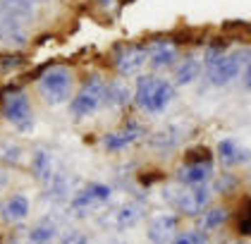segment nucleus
<instances>
[{
	"label": "nucleus",
	"mask_w": 251,
	"mask_h": 244,
	"mask_svg": "<svg viewBox=\"0 0 251 244\" xmlns=\"http://www.w3.org/2000/svg\"><path fill=\"white\" fill-rule=\"evenodd\" d=\"M175 101V86L168 79H160V77L146 75L136 79L134 86V103L151 115L163 113L170 103Z\"/></svg>",
	"instance_id": "obj_1"
},
{
	"label": "nucleus",
	"mask_w": 251,
	"mask_h": 244,
	"mask_svg": "<svg viewBox=\"0 0 251 244\" xmlns=\"http://www.w3.org/2000/svg\"><path fill=\"white\" fill-rule=\"evenodd\" d=\"M72 89H75V75L70 72V67H48L39 79V91L46 98V103L50 106H62L72 98Z\"/></svg>",
	"instance_id": "obj_2"
},
{
	"label": "nucleus",
	"mask_w": 251,
	"mask_h": 244,
	"mask_svg": "<svg viewBox=\"0 0 251 244\" xmlns=\"http://www.w3.org/2000/svg\"><path fill=\"white\" fill-rule=\"evenodd\" d=\"M105 103V79L103 77H89L84 81V86L79 89V94L70 103V113L75 120H84L89 115H94Z\"/></svg>",
	"instance_id": "obj_3"
},
{
	"label": "nucleus",
	"mask_w": 251,
	"mask_h": 244,
	"mask_svg": "<svg viewBox=\"0 0 251 244\" xmlns=\"http://www.w3.org/2000/svg\"><path fill=\"white\" fill-rule=\"evenodd\" d=\"M2 115L5 120L20 132V134H29L34 130V110L29 103V96L24 91H12L2 103Z\"/></svg>",
	"instance_id": "obj_4"
},
{
	"label": "nucleus",
	"mask_w": 251,
	"mask_h": 244,
	"mask_svg": "<svg viewBox=\"0 0 251 244\" xmlns=\"http://www.w3.org/2000/svg\"><path fill=\"white\" fill-rule=\"evenodd\" d=\"M113 199V187L110 185H103V182H89L86 187H81L70 199V208L75 216H86L89 211L100 208L105 204H110Z\"/></svg>",
	"instance_id": "obj_5"
},
{
	"label": "nucleus",
	"mask_w": 251,
	"mask_h": 244,
	"mask_svg": "<svg viewBox=\"0 0 251 244\" xmlns=\"http://www.w3.org/2000/svg\"><path fill=\"white\" fill-rule=\"evenodd\" d=\"M213 191L208 185H201V187H184L182 191H173L170 196V204H173L179 213L184 216H201L206 213V208L211 204Z\"/></svg>",
	"instance_id": "obj_6"
},
{
	"label": "nucleus",
	"mask_w": 251,
	"mask_h": 244,
	"mask_svg": "<svg viewBox=\"0 0 251 244\" xmlns=\"http://www.w3.org/2000/svg\"><path fill=\"white\" fill-rule=\"evenodd\" d=\"M242 70V55L239 53H225V55L215 57L213 62L206 65V72L213 86H227L232 79H237Z\"/></svg>",
	"instance_id": "obj_7"
},
{
	"label": "nucleus",
	"mask_w": 251,
	"mask_h": 244,
	"mask_svg": "<svg viewBox=\"0 0 251 244\" xmlns=\"http://www.w3.org/2000/svg\"><path fill=\"white\" fill-rule=\"evenodd\" d=\"M213 177V161L208 156L199 158V161H189L177 170V182L182 187H201L208 185Z\"/></svg>",
	"instance_id": "obj_8"
},
{
	"label": "nucleus",
	"mask_w": 251,
	"mask_h": 244,
	"mask_svg": "<svg viewBox=\"0 0 251 244\" xmlns=\"http://www.w3.org/2000/svg\"><path fill=\"white\" fill-rule=\"evenodd\" d=\"M144 204H139V201H127V204H122V206H117L113 213H110V218H105L103 223L105 225H110L113 230H132L134 225L141 223V218H144Z\"/></svg>",
	"instance_id": "obj_9"
},
{
	"label": "nucleus",
	"mask_w": 251,
	"mask_h": 244,
	"mask_svg": "<svg viewBox=\"0 0 251 244\" xmlns=\"http://www.w3.org/2000/svg\"><path fill=\"white\" fill-rule=\"evenodd\" d=\"M146 60H149L146 46H127L122 53H117L115 67L122 77H132L146 65Z\"/></svg>",
	"instance_id": "obj_10"
},
{
	"label": "nucleus",
	"mask_w": 251,
	"mask_h": 244,
	"mask_svg": "<svg viewBox=\"0 0 251 244\" xmlns=\"http://www.w3.org/2000/svg\"><path fill=\"white\" fill-rule=\"evenodd\" d=\"M146 134V130L141 127V125H136V122H129V125H125V127H120L117 132H110V134H105V139H103V146L108 151H125L127 146H132L136 144L141 136Z\"/></svg>",
	"instance_id": "obj_11"
},
{
	"label": "nucleus",
	"mask_w": 251,
	"mask_h": 244,
	"mask_svg": "<svg viewBox=\"0 0 251 244\" xmlns=\"http://www.w3.org/2000/svg\"><path fill=\"white\" fill-rule=\"evenodd\" d=\"M177 225H179V220L173 213L153 218L151 225H149V240H151V244H170L177 237Z\"/></svg>",
	"instance_id": "obj_12"
},
{
	"label": "nucleus",
	"mask_w": 251,
	"mask_h": 244,
	"mask_svg": "<svg viewBox=\"0 0 251 244\" xmlns=\"http://www.w3.org/2000/svg\"><path fill=\"white\" fill-rule=\"evenodd\" d=\"M146 51H149V62L153 70H170V67H175L177 55H179L173 41H155Z\"/></svg>",
	"instance_id": "obj_13"
},
{
	"label": "nucleus",
	"mask_w": 251,
	"mask_h": 244,
	"mask_svg": "<svg viewBox=\"0 0 251 244\" xmlns=\"http://www.w3.org/2000/svg\"><path fill=\"white\" fill-rule=\"evenodd\" d=\"M31 175L36 177V182L41 185H48L55 175V168H53V156L50 151L46 149H36L31 153Z\"/></svg>",
	"instance_id": "obj_14"
},
{
	"label": "nucleus",
	"mask_w": 251,
	"mask_h": 244,
	"mask_svg": "<svg viewBox=\"0 0 251 244\" xmlns=\"http://www.w3.org/2000/svg\"><path fill=\"white\" fill-rule=\"evenodd\" d=\"M218 158H220V163H223L225 168H232V165H242V163H247L249 151L242 149L234 139H223V141L218 144Z\"/></svg>",
	"instance_id": "obj_15"
},
{
	"label": "nucleus",
	"mask_w": 251,
	"mask_h": 244,
	"mask_svg": "<svg viewBox=\"0 0 251 244\" xmlns=\"http://www.w3.org/2000/svg\"><path fill=\"white\" fill-rule=\"evenodd\" d=\"M29 208H31L29 206V199L24 194H15V196H10L2 204V218L7 223H22V220H26Z\"/></svg>",
	"instance_id": "obj_16"
},
{
	"label": "nucleus",
	"mask_w": 251,
	"mask_h": 244,
	"mask_svg": "<svg viewBox=\"0 0 251 244\" xmlns=\"http://www.w3.org/2000/svg\"><path fill=\"white\" fill-rule=\"evenodd\" d=\"M132 101V91L125 81H105V103L103 106H110V108H122Z\"/></svg>",
	"instance_id": "obj_17"
},
{
	"label": "nucleus",
	"mask_w": 251,
	"mask_h": 244,
	"mask_svg": "<svg viewBox=\"0 0 251 244\" xmlns=\"http://www.w3.org/2000/svg\"><path fill=\"white\" fill-rule=\"evenodd\" d=\"M199 75H201V62H199L194 55H189L177 65V70H175V81H177L179 86H189V84H194V81L199 79Z\"/></svg>",
	"instance_id": "obj_18"
},
{
	"label": "nucleus",
	"mask_w": 251,
	"mask_h": 244,
	"mask_svg": "<svg viewBox=\"0 0 251 244\" xmlns=\"http://www.w3.org/2000/svg\"><path fill=\"white\" fill-rule=\"evenodd\" d=\"M58 237V225L53 220H41L26 232V242L29 244H53V240Z\"/></svg>",
	"instance_id": "obj_19"
},
{
	"label": "nucleus",
	"mask_w": 251,
	"mask_h": 244,
	"mask_svg": "<svg viewBox=\"0 0 251 244\" xmlns=\"http://www.w3.org/2000/svg\"><path fill=\"white\" fill-rule=\"evenodd\" d=\"M182 136H184V130H182V127H165V130L155 132L153 136L149 139V144H151L153 149L170 151L182 141Z\"/></svg>",
	"instance_id": "obj_20"
},
{
	"label": "nucleus",
	"mask_w": 251,
	"mask_h": 244,
	"mask_svg": "<svg viewBox=\"0 0 251 244\" xmlns=\"http://www.w3.org/2000/svg\"><path fill=\"white\" fill-rule=\"evenodd\" d=\"M46 199H50L53 204H60L70 196V182H67V175L65 172H55L53 180L46 185Z\"/></svg>",
	"instance_id": "obj_21"
},
{
	"label": "nucleus",
	"mask_w": 251,
	"mask_h": 244,
	"mask_svg": "<svg viewBox=\"0 0 251 244\" xmlns=\"http://www.w3.org/2000/svg\"><path fill=\"white\" fill-rule=\"evenodd\" d=\"M230 218V211L227 208H208L203 216H201V230L203 232H213L218 227H223Z\"/></svg>",
	"instance_id": "obj_22"
},
{
	"label": "nucleus",
	"mask_w": 251,
	"mask_h": 244,
	"mask_svg": "<svg viewBox=\"0 0 251 244\" xmlns=\"http://www.w3.org/2000/svg\"><path fill=\"white\" fill-rule=\"evenodd\" d=\"M170 244H211V240H208V232L203 230H184Z\"/></svg>",
	"instance_id": "obj_23"
},
{
	"label": "nucleus",
	"mask_w": 251,
	"mask_h": 244,
	"mask_svg": "<svg viewBox=\"0 0 251 244\" xmlns=\"http://www.w3.org/2000/svg\"><path fill=\"white\" fill-rule=\"evenodd\" d=\"M0 161L2 163H10V165H17L22 161V149L17 144H12V141L0 144Z\"/></svg>",
	"instance_id": "obj_24"
},
{
	"label": "nucleus",
	"mask_w": 251,
	"mask_h": 244,
	"mask_svg": "<svg viewBox=\"0 0 251 244\" xmlns=\"http://www.w3.org/2000/svg\"><path fill=\"white\" fill-rule=\"evenodd\" d=\"M39 2L41 0H0V5H5L10 10H17V12H24V15H29L31 7L39 5Z\"/></svg>",
	"instance_id": "obj_25"
},
{
	"label": "nucleus",
	"mask_w": 251,
	"mask_h": 244,
	"mask_svg": "<svg viewBox=\"0 0 251 244\" xmlns=\"http://www.w3.org/2000/svg\"><path fill=\"white\" fill-rule=\"evenodd\" d=\"M239 55H242V84L251 91V51H244Z\"/></svg>",
	"instance_id": "obj_26"
},
{
	"label": "nucleus",
	"mask_w": 251,
	"mask_h": 244,
	"mask_svg": "<svg viewBox=\"0 0 251 244\" xmlns=\"http://www.w3.org/2000/svg\"><path fill=\"white\" fill-rule=\"evenodd\" d=\"M60 244H89V237L81 230H70L60 237Z\"/></svg>",
	"instance_id": "obj_27"
},
{
	"label": "nucleus",
	"mask_w": 251,
	"mask_h": 244,
	"mask_svg": "<svg viewBox=\"0 0 251 244\" xmlns=\"http://www.w3.org/2000/svg\"><path fill=\"white\" fill-rule=\"evenodd\" d=\"M0 65H2V70H10V67H12V70H15V67H20L22 65V57L20 55H7V57H2V60H0Z\"/></svg>",
	"instance_id": "obj_28"
},
{
	"label": "nucleus",
	"mask_w": 251,
	"mask_h": 244,
	"mask_svg": "<svg viewBox=\"0 0 251 244\" xmlns=\"http://www.w3.org/2000/svg\"><path fill=\"white\" fill-rule=\"evenodd\" d=\"M239 230H242V235H251V213H247V218L239 223Z\"/></svg>",
	"instance_id": "obj_29"
},
{
	"label": "nucleus",
	"mask_w": 251,
	"mask_h": 244,
	"mask_svg": "<svg viewBox=\"0 0 251 244\" xmlns=\"http://www.w3.org/2000/svg\"><path fill=\"white\" fill-rule=\"evenodd\" d=\"M2 185H5V172L0 170V189H2Z\"/></svg>",
	"instance_id": "obj_30"
},
{
	"label": "nucleus",
	"mask_w": 251,
	"mask_h": 244,
	"mask_svg": "<svg viewBox=\"0 0 251 244\" xmlns=\"http://www.w3.org/2000/svg\"><path fill=\"white\" fill-rule=\"evenodd\" d=\"M0 38H2V19H0Z\"/></svg>",
	"instance_id": "obj_31"
},
{
	"label": "nucleus",
	"mask_w": 251,
	"mask_h": 244,
	"mask_svg": "<svg viewBox=\"0 0 251 244\" xmlns=\"http://www.w3.org/2000/svg\"><path fill=\"white\" fill-rule=\"evenodd\" d=\"M110 244H127V242H110Z\"/></svg>",
	"instance_id": "obj_32"
},
{
	"label": "nucleus",
	"mask_w": 251,
	"mask_h": 244,
	"mask_svg": "<svg viewBox=\"0 0 251 244\" xmlns=\"http://www.w3.org/2000/svg\"><path fill=\"white\" fill-rule=\"evenodd\" d=\"M230 244H242V242H230Z\"/></svg>",
	"instance_id": "obj_33"
},
{
	"label": "nucleus",
	"mask_w": 251,
	"mask_h": 244,
	"mask_svg": "<svg viewBox=\"0 0 251 244\" xmlns=\"http://www.w3.org/2000/svg\"><path fill=\"white\" fill-rule=\"evenodd\" d=\"M24 244H29V242H24Z\"/></svg>",
	"instance_id": "obj_34"
}]
</instances>
